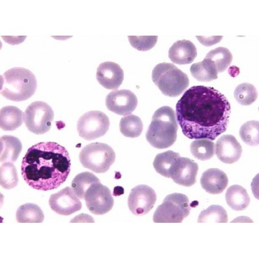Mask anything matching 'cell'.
I'll return each instance as SVG.
<instances>
[{
	"label": "cell",
	"instance_id": "1",
	"mask_svg": "<svg viewBox=\"0 0 259 259\" xmlns=\"http://www.w3.org/2000/svg\"><path fill=\"white\" fill-rule=\"evenodd\" d=\"M231 105L213 88L193 86L176 105V117L182 133L190 140L214 141L227 131Z\"/></svg>",
	"mask_w": 259,
	"mask_h": 259
},
{
	"label": "cell",
	"instance_id": "2",
	"mask_svg": "<svg viewBox=\"0 0 259 259\" xmlns=\"http://www.w3.org/2000/svg\"><path fill=\"white\" fill-rule=\"evenodd\" d=\"M71 160L66 148L55 142H41L28 150L21 174L33 189L49 191L64 184L70 174Z\"/></svg>",
	"mask_w": 259,
	"mask_h": 259
},
{
	"label": "cell",
	"instance_id": "3",
	"mask_svg": "<svg viewBox=\"0 0 259 259\" xmlns=\"http://www.w3.org/2000/svg\"><path fill=\"white\" fill-rule=\"evenodd\" d=\"M178 130L175 110L169 107H162L153 114L146 140L157 149H165L176 142Z\"/></svg>",
	"mask_w": 259,
	"mask_h": 259
},
{
	"label": "cell",
	"instance_id": "4",
	"mask_svg": "<svg viewBox=\"0 0 259 259\" xmlns=\"http://www.w3.org/2000/svg\"><path fill=\"white\" fill-rule=\"evenodd\" d=\"M37 80L32 72L23 68L8 70L2 75L1 95L13 102L30 98L37 89Z\"/></svg>",
	"mask_w": 259,
	"mask_h": 259
},
{
	"label": "cell",
	"instance_id": "5",
	"mask_svg": "<svg viewBox=\"0 0 259 259\" xmlns=\"http://www.w3.org/2000/svg\"><path fill=\"white\" fill-rule=\"evenodd\" d=\"M153 83L166 97H178L189 85L188 76L172 64L157 65L152 73Z\"/></svg>",
	"mask_w": 259,
	"mask_h": 259
},
{
	"label": "cell",
	"instance_id": "6",
	"mask_svg": "<svg viewBox=\"0 0 259 259\" xmlns=\"http://www.w3.org/2000/svg\"><path fill=\"white\" fill-rule=\"evenodd\" d=\"M191 211L188 196L180 193H174L166 196L161 205L153 214L155 223H181L189 217Z\"/></svg>",
	"mask_w": 259,
	"mask_h": 259
},
{
	"label": "cell",
	"instance_id": "7",
	"mask_svg": "<svg viewBox=\"0 0 259 259\" xmlns=\"http://www.w3.org/2000/svg\"><path fill=\"white\" fill-rule=\"evenodd\" d=\"M116 160L113 148L102 143H91L84 147L79 153L80 162L85 168L96 174H104Z\"/></svg>",
	"mask_w": 259,
	"mask_h": 259
},
{
	"label": "cell",
	"instance_id": "8",
	"mask_svg": "<svg viewBox=\"0 0 259 259\" xmlns=\"http://www.w3.org/2000/svg\"><path fill=\"white\" fill-rule=\"evenodd\" d=\"M54 119V112L50 105L44 102L31 104L23 115V121L28 131L41 135L50 131Z\"/></svg>",
	"mask_w": 259,
	"mask_h": 259
},
{
	"label": "cell",
	"instance_id": "9",
	"mask_svg": "<svg viewBox=\"0 0 259 259\" xmlns=\"http://www.w3.org/2000/svg\"><path fill=\"white\" fill-rule=\"evenodd\" d=\"M110 126L108 117L100 111H90L81 116L77 123V131L81 138L93 141L107 133Z\"/></svg>",
	"mask_w": 259,
	"mask_h": 259
},
{
	"label": "cell",
	"instance_id": "10",
	"mask_svg": "<svg viewBox=\"0 0 259 259\" xmlns=\"http://www.w3.org/2000/svg\"><path fill=\"white\" fill-rule=\"evenodd\" d=\"M84 200L88 209L95 215L107 213L114 205L111 191L100 182L91 186L85 194Z\"/></svg>",
	"mask_w": 259,
	"mask_h": 259
},
{
	"label": "cell",
	"instance_id": "11",
	"mask_svg": "<svg viewBox=\"0 0 259 259\" xmlns=\"http://www.w3.org/2000/svg\"><path fill=\"white\" fill-rule=\"evenodd\" d=\"M157 200L155 191L145 185L133 188L128 199V208L133 214L142 217L147 214L154 207Z\"/></svg>",
	"mask_w": 259,
	"mask_h": 259
},
{
	"label": "cell",
	"instance_id": "12",
	"mask_svg": "<svg viewBox=\"0 0 259 259\" xmlns=\"http://www.w3.org/2000/svg\"><path fill=\"white\" fill-rule=\"evenodd\" d=\"M138 102L136 95L127 90L112 91L105 100L108 110L121 116L132 114L137 107Z\"/></svg>",
	"mask_w": 259,
	"mask_h": 259
},
{
	"label": "cell",
	"instance_id": "13",
	"mask_svg": "<svg viewBox=\"0 0 259 259\" xmlns=\"http://www.w3.org/2000/svg\"><path fill=\"white\" fill-rule=\"evenodd\" d=\"M49 204L55 212L62 215H70L78 212L82 207L79 198L69 187L52 195Z\"/></svg>",
	"mask_w": 259,
	"mask_h": 259
},
{
	"label": "cell",
	"instance_id": "14",
	"mask_svg": "<svg viewBox=\"0 0 259 259\" xmlns=\"http://www.w3.org/2000/svg\"><path fill=\"white\" fill-rule=\"evenodd\" d=\"M199 170L197 163L187 157H180L170 170V179L179 185L191 187L196 184Z\"/></svg>",
	"mask_w": 259,
	"mask_h": 259
},
{
	"label": "cell",
	"instance_id": "15",
	"mask_svg": "<svg viewBox=\"0 0 259 259\" xmlns=\"http://www.w3.org/2000/svg\"><path fill=\"white\" fill-rule=\"evenodd\" d=\"M242 147L236 137L232 135L221 137L215 145V152L218 159L225 164L237 162L242 154Z\"/></svg>",
	"mask_w": 259,
	"mask_h": 259
},
{
	"label": "cell",
	"instance_id": "16",
	"mask_svg": "<svg viewBox=\"0 0 259 259\" xmlns=\"http://www.w3.org/2000/svg\"><path fill=\"white\" fill-rule=\"evenodd\" d=\"M97 79L105 89L116 90L123 82L124 72L117 64L105 62L98 67Z\"/></svg>",
	"mask_w": 259,
	"mask_h": 259
},
{
	"label": "cell",
	"instance_id": "17",
	"mask_svg": "<svg viewBox=\"0 0 259 259\" xmlns=\"http://www.w3.org/2000/svg\"><path fill=\"white\" fill-rule=\"evenodd\" d=\"M229 180L226 174L218 168L205 171L200 179V184L207 193L218 195L223 193L227 188Z\"/></svg>",
	"mask_w": 259,
	"mask_h": 259
},
{
	"label": "cell",
	"instance_id": "18",
	"mask_svg": "<svg viewBox=\"0 0 259 259\" xmlns=\"http://www.w3.org/2000/svg\"><path fill=\"white\" fill-rule=\"evenodd\" d=\"M197 49L189 40L177 41L169 51V57L174 63L178 65L190 64L197 56Z\"/></svg>",
	"mask_w": 259,
	"mask_h": 259
},
{
	"label": "cell",
	"instance_id": "19",
	"mask_svg": "<svg viewBox=\"0 0 259 259\" xmlns=\"http://www.w3.org/2000/svg\"><path fill=\"white\" fill-rule=\"evenodd\" d=\"M1 163L16 162L22 150V145L17 137L4 136L1 137Z\"/></svg>",
	"mask_w": 259,
	"mask_h": 259
},
{
	"label": "cell",
	"instance_id": "20",
	"mask_svg": "<svg viewBox=\"0 0 259 259\" xmlns=\"http://www.w3.org/2000/svg\"><path fill=\"white\" fill-rule=\"evenodd\" d=\"M225 198L229 207L236 211L245 210L250 203V198L246 190L237 185L230 187Z\"/></svg>",
	"mask_w": 259,
	"mask_h": 259
},
{
	"label": "cell",
	"instance_id": "21",
	"mask_svg": "<svg viewBox=\"0 0 259 259\" xmlns=\"http://www.w3.org/2000/svg\"><path fill=\"white\" fill-rule=\"evenodd\" d=\"M22 110L14 106L3 107L0 110V127L4 131H14L23 123Z\"/></svg>",
	"mask_w": 259,
	"mask_h": 259
},
{
	"label": "cell",
	"instance_id": "22",
	"mask_svg": "<svg viewBox=\"0 0 259 259\" xmlns=\"http://www.w3.org/2000/svg\"><path fill=\"white\" fill-rule=\"evenodd\" d=\"M190 72L195 79L203 82H209L218 78V73L214 64L205 58L203 61L192 65Z\"/></svg>",
	"mask_w": 259,
	"mask_h": 259
},
{
	"label": "cell",
	"instance_id": "23",
	"mask_svg": "<svg viewBox=\"0 0 259 259\" xmlns=\"http://www.w3.org/2000/svg\"><path fill=\"white\" fill-rule=\"evenodd\" d=\"M16 219L19 223H41L45 220V215L37 205L27 203L18 208Z\"/></svg>",
	"mask_w": 259,
	"mask_h": 259
},
{
	"label": "cell",
	"instance_id": "24",
	"mask_svg": "<svg viewBox=\"0 0 259 259\" xmlns=\"http://www.w3.org/2000/svg\"><path fill=\"white\" fill-rule=\"evenodd\" d=\"M180 157L179 153L170 150L159 153L153 161V167L158 174L166 178H170L171 167Z\"/></svg>",
	"mask_w": 259,
	"mask_h": 259
},
{
	"label": "cell",
	"instance_id": "25",
	"mask_svg": "<svg viewBox=\"0 0 259 259\" xmlns=\"http://www.w3.org/2000/svg\"><path fill=\"white\" fill-rule=\"evenodd\" d=\"M100 182L97 176L85 171L76 176L72 181L71 189L80 199L84 200L85 195L91 185Z\"/></svg>",
	"mask_w": 259,
	"mask_h": 259
},
{
	"label": "cell",
	"instance_id": "26",
	"mask_svg": "<svg viewBox=\"0 0 259 259\" xmlns=\"http://www.w3.org/2000/svg\"><path fill=\"white\" fill-rule=\"evenodd\" d=\"M205 58L213 62L219 74L226 70L231 64L233 55L226 48L218 47L210 51Z\"/></svg>",
	"mask_w": 259,
	"mask_h": 259
},
{
	"label": "cell",
	"instance_id": "27",
	"mask_svg": "<svg viewBox=\"0 0 259 259\" xmlns=\"http://www.w3.org/2000/svg\"><path fill=\"white\" fill-rule=\"evenodd\" d=\"M119 129L124 137L136 138L141 135L143 124L140 117L136 115L129 114L120 121Z\"/></svg>",
	"mask_w": 259,
	"mask_h": 259
},
{
	"label": "cell",
	"instance_id": "28",
	"mask_svg": "<svg viewBox=\"0 0 259 259\" xmlns=\"http://www.w3.org/2000/svg\"><path fill=\"white\" fill-rule=\"evenodd\" d=\"M190 151L193 156L201 161H207L215 153L214 143L208 140H196L191 143Z\"/></svg>",
	"mask_w": 259,
	"mask_h": 259
},
{
	"label": "cell",
	"instance_id": "29",
	"mask_svg": "<svg viewBox=\"0 0 259 259\" xmlns=\"http://www.w3.org/2000/svg\"><path fill=\"white\" fill-rule=\"evenodd\" d=\"M227 223L228 215L222 206L213 205L207 209L201 211L198 220V223Z\"/></svg>",
	"mask_w": 259,
	"mask_h": 259
},
{
	"label": "cell",
	"instance_id": "30",
	"mask_svg": "<svg viewBox=\"0 0 259 259\" xmlns=\"http://www.w3.org/2000/svg\"><path fill=\"white\" fill-rule=\"evenodd\" d=\"M234 96L239 104L248 106L255 102L258 93L255 86L248 83H243L237 86L234 91Z\"/></svg>",
	"mask_w": 259,
	"mask_h": 259
},
{
	"label": "cell",
	"instance_id": "31",
	"mask_svg": "<svg viewBox=\"0 0 259 259\" xmlns=\"http://www.w3.org/2000/svg\"><path fill=\"white\" fill-rule=\"evenodd\" d=\"M19 182L17 171L12 162L3 163L0 167V184L5 189H12Z\"/></svg>",
	"mask_w": 259,
	"mask_h": 259
},
{
	"label": "cell",
	"instance_id": "32",
	"mask_svg": "<svg viewBox=\"0 0 259 259\" xmlns=\"http://www.w3.org/2000/svg\"><path fill=\"white\" fill-rule=\"evenodd\" d=\"M258 121H248L240 128L239 136L246 145L250 146L258 145Z\"/></svg>",
	"mask_w": 259,
	"mask_h": 259
},
{
	"label": "cell",
	"instance_id": "33",
	"mask_svg": "<svg viewBox=\"0 0 259 259\" xmlns=\"http://www.w3.org/2000/svg\"><path fill=\"white\" fill-rule=\"evenodd\" d=\"M130 43L134 49L140 51H147L154 47L157 41V36H128Z\"/></svg>",
	"mask_w": 259,
	"mask_h": 259
},
{
	"label": "cell",
	"instance_id": "34",
	"mask_svg": "<svg viewBox=\"0 0 259 259\" xmlns=\"http://www.w3.org/2000/svg\"><path fill=\"white\" fill-rule=\"evenodd\" d=\"M201 45L206 47H210L218 44L223 39V36H196Z\"/></svg>",
	"mask_w": 259,
	"mask_h": 259
}]
</instances>
